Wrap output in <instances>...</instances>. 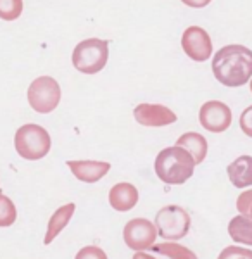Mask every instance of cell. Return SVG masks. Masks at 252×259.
I'll use <instances>...</instances> for the list:
<instances>
[{"instance_id":"6da1fadb","label":"cell","mask_w":252,"mask_h":259,"mask_svg":"<svg viewBox=\"0 0 252 259\" xmlns=\"http://www.w3.org/2000/svg\"><path fill=\"white\" fill-rule=\"evenodd\" d=\"M214 78L225 87L237 89L252 80V50L245 45H225L213 57Z\"/></svg>"},{"instance_id":"7a4b0ae2","label":"cell","mask_w":252,"mask_h":259,"mask_svg":"<svg viewBox=\"0 0 252 259\" xmlns=\"http://www.w3.org/2000/svg\"><path fill=\"white\" fill-rule=\"evenodd\" d=\"M195 166L194 157L178 145L162 149L154 162L155 175L166 185H183L192 178Z\"/></svg>"},{"instance_id":"3957f363","label":"cell","mask_w":252,"mask_h":259,"mask_svg":"<svg viewBox=\"0 0 252 259\" xmlns=\"http://www.w3.org/2000/svg\"><path fill=\"white\" fill-rule=\"evenodd\" d=\"M16 152L26 161H38L49 154L52 147L49 132L40 124L28 123L18 128L14 135Z\"/></svg>"},{"instance_id":"277c9868","label":"cell","mask_w":252,"mask_h":259,"mask_svg":"<svg viewBox=\"0 0 252 259\" xmlns=\"http://www.w3.org/2000/svg\"><path fill=\"white\" fill-rule=\"evenodd\" d=\"M109 59V41L87 38L73 50V66L83 74H97L106 68Z\"/></svg>"},{"instance_id":"5b68a950","label":"cell","mask_w":252,"mask_h":259,"mask_svg":"<svg viewBox=\"0 0 252 259\" xmlns=\"http://www.w3.org/2000/svg\"><path fill=\"white\" fill-rule=\"evenodd\" d=\"M157 228V235L164 240H180L187 237L192 227V218L182 206H166L155 214L154 221Z\"/></svg>"},{"instance_id":"8992f818","label":"cell","mask_w":252,"mask_h":259,"mask_svg":"<svg viewBox=\"0 0 252 259\" xmlns=\"http://www.w3.org/2000/svg\"><path fill=\"white\" fill-rule=\"evenodd\" d=\"M28 102L33 111L49 114L61 102V87L52 76H38L28 89Z\"/></svg>"},{"instance_id":"52a82bcc","label":"cell","mask_w":252,"mask_h":259,"mask_svg":"<svg viewBox=\"0 0 252 259\" xmlns=\"http://www.w3.org/2000/svg\"><path fill=\"white\" fill-rule=\"evenodd\" d=\"M155 239H157V228L152 221L145 218H133L124 225L123 240L135 252L152 249Z\"/></svg>"},{"instance_id":"ba28073f","label":"cell","mask_w":252,"mask_h":259,"mask_svg":"<svg viewBox=\"0 0 252 259\" xmlns=\"http://www.w3.org/2000/svg\"><path fill=\"white\" fill-rule=\"evenodd\" d=\"M183 52L195 62H204L213 56V40L200 26H188L182 35Z\"/></svg>"},{"instance_id":"9c48e42d","label":"cell","mask_w":252,"mask_h":259,"mask_svg":"<svg viewBox=\"0 0 252 259\" xmlns=\"http://www.w3.org/2000/svg\"><path fill=\"white\" fill-rule=\"evenodd\" d=\"M232 109L220 100H207L199 111V121L211 133H223L232 124Z\"/></svg>"},{"instance_id":"30bf717a","label":"cell","mask_w":252,"mask_h":259,"mask_svg":"<svg viewBox=\"0 0 252 259\" xmlns=\"http://www.w3.org/2000/svg\"><path fill=\"white\" fill-rule=\"evenodd\" d=\"M133 116L135 121L142 126H150V128H157V126H167V124L176 123V114L170 107L162 106V104H138L133 109Z\"/></svg>"},{"instance_id":"8fae6325","label":"cell","mask_w":252,"mask_h":259,"mask_svg":"<svg viewBox=\"0 0 252 259\" xmlns=\"http://www.w3.org/2000/svg\"><path fill=\"white\" fill-rule=\"evenodd\" d=\"M66 164L71 173L83 183H97L111 169V164L106 161H68Z\"/></svg>"},{"instance_id":"7c38bea8","label":"cell","mask_w":252,"mask_h":259,"mask_svg":"<svg viewBox=\"0 0 252 259\" xmlns=\"http://www.w3.org/2000/svg\"><path fill=\"white\" fill-rule=\"evenodd\" d=\"M138 202V190L135 185L128 182L116 183L111 190H109V204L112 209L117 212L132 211Z\"/></svg>"},{"instance_id":"4fadbf2b","label":"cell","mask_w":252,"mask_h":259,"mask_svg":"<svg viewBox=\"0 0 252 259\" xmlns=\"http://www.w3.org/2000/svg\"><path fill=\"white\" fill-rule=\"evenodd\" d=\"M228 178L237 189H249L252 187V156H240L226 168Z\"/></svg>"},{"instance_id":"5bb4252c","label":"cell","mask_w":252,"mask_h":259,"mask_svg":"<svg viewBox=\"0 0 252 259\" xmlns=\"http://www.w3.org/2000/svg\"><path fill=\"white\" fill-rule=\"evenodd\" d=\"M74 209H76V206H74L73 202H69V204L61 206L59 209H56V212L50 216L49 225H47V233H45V239H44L45 245L52 244L59 233L68 227V223H69L71 218H73V214H74Z\"/></svg>"},{"instance_id":"9a60e30c","label":"cell","mask_w":252,"mask_h":259,"mask_svg":"<svg viewBox=\"0 0 252 259\" xmlns=\"http://www.w3.org/2000/svg\"><path fill=\"white\" fill-rule=\"evenodd\" d=\"M176 145L187 150V152L194 157L195 164L204 162L205 156H207V140H205L204 135H200V133H197V132L183 133V135L176 140Z\"/></svg>"},{"instance_id":"2e32d148","label":"cell","mask_w":252,"mask_h":259,"mask_svg":"<svg viewBox=\"0 0 252 259\" xmlns=\"http://www.w3.org/2000/svg\"><path fill=\"white\" fill-rule=\"evenodd\" d=\"M228 233L237 244L252 245V218L247 214H238L230 220Z\"/></svg>"},{"instance_id":"e0dca14e","label":"cell","mask_w":252,"mask_h":259,"mask_svg":"<svg viewBox=\"0 0 252 259\" xmlns=\"http://www.w3.org/2000/svg\"><path fill=\"white\" fill-rule=\"evenodd\" d=\"M157 254L170 257V259H199L194 250L185 247L182 244H176V242H162V244H154L152 247Z\"/></svg>"},{"instance_id":"ac0fdd59","label":"cell","mask_w":252,"mask_h":259,"mask_svg":"<svg viewBox=\"0 0 252 259\" xmlns=\"http://www.w3.org/2000/svg\"><path fill=\"white\" fill-rule=\"evenodd\" d=\"M16 218H18V209H16L14 202L6 194L0 192V228H7L14 225Z\"/></svg>"},{"instance_id":"d6986e66","label":"cell","mask_w":252,"mask_h":259,"mask_svg":"<svg viewBox=\"0 0 252 259\" xmlns=\"http://www.w3.org/2000/svg\"><path fill=\"white\" fill-rule=\"evenodd\" d=\"M23 12V0H0V19L14 21Z\"/></svg>"},{"instance_id":"ffe728a7","label":"cell","mask_w":252,"mask_h":259,"mask_svg":"<svg viewBox=\"0 0 252 259\" xmlns=\"http://www.w3.org/2000/svg\"><path fill=\"white\" fill-rule=\"evenodd\" d=\"M218 259H252V250L240 245H228L221 250Z\"/></svg>"},{"instance_id":"44dd1931","label":"cell","mask_w":252,"mask_h":259,"mask_svg":"<svg viewBox=\"0 0 252 259\" xmlns=\"http://www.w3.org/2000/svg\"><path fill=\"white\" fill-rule=\"evenodd\" d=\"M74 259H107V254L97 245H87V247L78 250Z\"/></svg>"},{"instance_id":"7402d4cb","label":"cell","mask_w":252,"mask_h":259,"mask_svg":"<svg viewBox=\"0 0 252 259\" xmlns=\"http://www.w3.org/2000/svg\"><path fill=\"white\" fill-rule=\"evenodd\" d=\"M250 206H252V189L242 192L237 197V211L240 212V214H247Z\"/></svg>"},{"instance_id":"603a6c76","label":"cell","mask_w":252,"mask_h":259,"mask_svg":"<svg viewBox=\"0 0 252 259\" xmlns=\"http://www.w3.org/2000/svg\"><path fill=\"white\" fill-rule=\"evenodd\" d=\"M240 130L247 137L252 139V106L243 109V112L240 114Z\"/></svg>"},{"instance_id":"cb8c5ba5","label":"cell","mask_w":252,"mask_h":259,"mask_svg":"<svg viewBox=\"0 0 252 259\" xmlns=\"http://www.w3.org/2000/svg\"><path fill=\"white\" fill-rule=\"evenodd\" d=\"M182 2L188 7H194V9H202L211 4V0H182Z\"/></svg>"},{"instance_id":"d4e9b609","label":"cell","mask_w":252,"mask_h":259,"mask_svg":"<svg viewBox=\"0 0 252 259\" xmlns=\"http://www.w3.org/2000/svg\"><path fill=\"white\" fill-rule=\"evenodd\" d=\"M133 259H155V257H152L150 254H147L145 250H140V252L133 254Z\"/></svg>"},{"instance_id":"484cf974","label":"cell","mask_w":252,"mask_h":259,"mask_svg":"<svg viewBox=\"0 0 252 259\" xmlns=\"http://www.w3.org/2000/svg\"><path fill=\"white\" fill-rule=\"evenodd\" d=\"M247 216H250V218H252V206H250V209H249V212H247Z\"/></svg>"},{"instance_id":"4316f807","label":"cell","mask_w":252,"mask_h":259,"mask_svg":"<svg viewBox=\"0 0 252 259\" xmlns=\"http://www.w3.org/2000/svg\"><path fill=\"white\" fill-rule=\"evenodd\" d=\"M249 87H250V94H252V80L249 81Z\"/></svg>"}]
</instances>
